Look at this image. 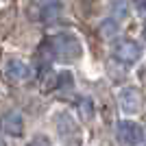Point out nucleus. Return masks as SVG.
<instances>
[{
  "mask_svg": "<svg viewBox=\"0 0 146 146\" xmlns=\"http://www.w3.org/2000/svg\"><path fill=\"white\" fill-rule=\"evenodd\" d=\"M50 55L55 61H61V63H72L76 61L81 55H83V46H81L79 37L72 35V33H57V35H50L48 42Z\"/></svg>",
  "mask_w": 146,
  "mask_h": 146,
  "instance_id": "obj_1",
  "label": "nucleus"
},
{
  "mask_svg": "<svg viewBox=\"0 0 146 146\" xmlns=\"http://www.w3.org/2000/svg\"><path fill=\"white\" fill-rule=\"evenodd\" d=\"M116 133H118V140H120L124 146H137V144H142V142L146 140L144 129L133 120H122L120 124H118Z\"/></svg>",
  "mask_w": 146,
  "mask_h": 146,
  "instance_id": "obj_2",
  "label": "nucleus"
},
{
  "mask_svg": "<svg viewBox=\"0 0 146 146\" xmlns=\"http://www.w3.org/2000/svg\"><path fill=\"white\" fill-rule=\"evenodd\" d=\"M113 57L120 59L122 63L131 66V63H135V61L142 57V48L133 42V39H120V42L113 46Z\"/></svg>",
  "mask_w": 146,
  "mask_h": 146,
  "instance_id": "obj_3",
  "label": "nucleus"
},
{
  "mask_svg": "<svg viewBox=\"0 0 146 146\" xmlns=\"http://www.w3.org/2000/svg\"><path fill=\"white\" fill-rule=\"evenodd\" d=\"M118 103H120V109L124 113H137L142 107V94L137 87H122L120 94H118Z\"/></svg>",
  "mask_w": 146,
  "mask_h": 146,
  "instance_id": "obj_4",
  "label": "nucleus"
},
{
  "mask_svg": "<svg viewBox=\"0 0 146 146\" xmlns=\"http://www.w3.org/2000/svg\"><path fill=\"white\" fill-rule=\"evenodd\" d=\"M0 129L7 135L20 137V135L24 133V118H22V113L20 111H7L5 116L0 118Z\"/></svg>",
  "mask_w": 146,
  "mask_h": 146,
  "instance_id": "obj_5",
  "label": "nucleus"
},
{
  "mask_svg": "<svg viewBox=\"0 0 146 146\" xmlns=\"http://www.w3.org/2000/svg\"><path fill=\"white\" fill-rule=\"evenodd\" d=\"M5 76L13 83L18 81H26L31 76V66L22 59H9L5 63Z\"/></svg>",
  "mask_w": 146,
  "mask_h": 146,
  "instance_id": "obj_6",
  "label": "nucleus"
},
{
  "mask_svg": "<svg viewBox=\"0 0 146 146\" xmlns=\"http://www.w3.org/2000/svg\"><path fill=\"white\" fill-rule=\"evenodd\" d=\"M113 9H116V20H127L129 18V9L124 5V0H118Z\"/></svg>",
  "mask_w": 146,
  "mask_h": 146,
  "instance_id": "obj_7",
  "label": "nucleus"
},
{
  "mask_svg": "<svg viewBox=\"0 0 146 146\" xmlns=\"http://www.w3.org/2000/svg\"><path fill=\"white\" fill-rule=\"evenodd\" d=\"M100 31H103V35H105V37H113V35H116V31H118V24L113 22V20H107Z\"/></svg>",
  "mask_w": 146,
  "mask_h": 146,
  "instance_id": "obj_8",
  "label": "nucleus"
},
{
  "mask_svg": "<svg viewBox=\"0 0 146 146\" xmlns=\"http://www.w3.org/2000/svg\"><path fill=\"white\" fill-rule=\"evenodd\" d=\"M81 109H83V116L85 118H90L92 113H94V109H90V100H83V103H81Z\"/></svg>",
  "mask_w": 146,
  "mask_h": 146,
  "instance_id": "obj_9",
  "label": "nucleus"
},
{
  "mask_svg": "<svg viewBox=\"0 0 146 146\" xmlns=\"http://www.w3.org/2000/svg\"><path fill=\"white\" fill-rule=\"evenodd\" d=\"M133 5H135V9H137L142 15H146V0H133Z\"/></svg>",
  "mask_w": 146,
  "mask_h": 146,
  "instance_id": "obj_10",
  "label": "nucleus"
},
{
  "mask_svg": "<svg viewBox=\"0 0 146 146\" xmlns=\"http://www.w3.org/2000/svg\"><path fill=\"white\" fill-rule=\"evenodd\" d=\"M144 39H146V22H144Z\"/></svg>",
  "mask_w": 146,
  "mask_h": 146,
  "instance_id": "obj_11",
  "label": "nucleus"
},
{
  "mask_svg": "<svg viewBox=\"0 0 146 146\" xmlns=\"http://www.w3.org/2000/svg\"><path fill=\"white\" fill-rule=\"evenodd\" d=\"M0 146H7V144H5V140H0Z\"/></svg>",
  "mask_w": 146,
  "mask_h": 146,
  "instance_id": "obj_12",
  "label": "nucleus"
}]
</instances>
